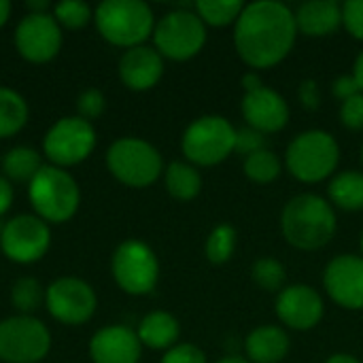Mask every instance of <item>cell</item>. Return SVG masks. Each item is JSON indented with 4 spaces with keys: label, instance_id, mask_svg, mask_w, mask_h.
Listing matches in <instances>:
<instances>
[{
    "label": "cell",
    "instance_id": "cb8c5ba5",
    "mask_svg": "<svg viewBox=\"0 0 363 363\" xmlns=\"http://www.w3.org/2000/svg\"><path fill=\"white\" fill-rule=\"evenodd\" d=\"M30 117V106L26 98L6 87L0 85V140H6L15 134H19Z\"/></svg>",
    "mask_w": 363,
    "mask_h": 363
},
{
    "label": "cell",
    "instance_id": "7a4b0ae2",
    "mask_svg": "<svg viewBox=\"0 0 363 363\" xmlns=\"http://www.w3.org/2000/svg\"><path fill=\"white\" fill-rule=\"evenodd\" d=\"M334 206L315 194H300L291 198L281 215V230L285 240L302 251H317L325 247L336 234Z\"/></svg>",
    "mask_w": 363,
    "mask_h": 363
},
{
    "label": "cell",
    "instance_id": "d590c367",
    "mask_svg": "<svg viewBox=\"0 0 363 363\" xmlns=\"http://www.w3.org/2000/svg\"><path fill=\"white\" fill-rule=\"evenodd\" d=\"M340 121L349 130H363V94H357L340 104Z\"/></svg>",
    "mask_w": 363,
    "mask_h": 363
},
{
    "label": "cell",
    "instance_id": "484cf974",
    "mask_svg": "<svg viewBox=\"0 0 363 363\" xmlns=\"http://www.w3.org/2000/svg\"><path fill=\"white\" fill-rule=\"evenodd\" d=\"M332 204L345 211H363V172L347 170L336 174L328 187Z\"/></svg>",
    "mask_w": 363,
    "mask_h": 363
},
{
    "label": "cell",
    "instance_id": "60d3db41",
    "mask_svg": "<svg viewBox=\"0 0 363 363\" xmlns=\"http://www.w3.org/2000/svg\"><path fill=\"white\" fill-rule=\"evenodd\" d=\"M242 87H245V94H249V91H255V89H259V87H264V83H262V77L257 74V72H247L245 77H242Z\"/></svg>",
    "mask_w": 363,
    "mask_h": 363
},
{
    "label": "cell",
    "instance_id": "9a60e30c",
    "mask_svg": "<svg viewBox=\"0 0 363 363\" xmlns=\"http://www.w3.org/2000/svg\"><path fill=\"white\" fill-rule=\"evenodd\" d=\"M328 296L347 311H363V257L338 255L323 272Z\"/></svg>",
    "mask_w": 363,
    "mask_h": 363
},
{
    "label": "cell",
    "instance_id": "ac0fdd59",
    "mask_svg": "<svg viewBox=\"0 0 363 363\" xmlns=\"http://www.w3.org/2000/svg\"><path fill=\"white\" fill-rule=\"evenodd\" d=\"M121 83L132 91H149L164 77V57L155 47L140 45L125 49L117 66Z\"/></svg>",
    "mask_w": 363,
    "mask_h": 363
},
{
    "label": "cell",
    "instance_id": "bcb514c9",
    "mask_svg": "<svg viewBox=\"0 0 363 363\" xmlns=\"http://www.w3.org/2000/svg\"><path fill=\"white\" fill-rule=\"evenodd\" d=\"M362 251H363V232H362Z\"/></svg>",
    "mask_w": 363,
    "mask_h": 363
},
{
    "label": "cell",
    "instance_id": "d4e9b609",
    "mask_svg": "<svg viewBox=\"0 0 363 363\" xmlns=\"http://www.w3.org/2000/svg\"><path fill=\"white\" fill-rule=\"evenodd\" d=\"M164 183H166V191L174 200H181V202L194 200L202 189L200 172L196 170V166L187 162L168 164V168H164Z\"/></svg>",
    "mask_w": 363,
    "mask_h": 363
},
{
    "label": "cell",
    "instance_id": "836d02e7",
    "mask_svg": "<svg viewBox=\"0 0 363 363\" xmlns=\"http://www.w3.org/2000/svg\"><path fill=\"white\" fill-rule=\"evenodd\" d=\"M268 149V138L266 134L253 130V128H242V130H236V143H234V151L240 153L245 160Z\"/></svg>",
    "mask_w": 363,
    "mask_h": 363
},
{
    "label": "cell",
    "instance_id": "4dcf8cb0",
    "mask_svg": "<svg viewBox=\"0 0 363 363\" xmlns=\"http://www.w3.org/2000/svg\"><path fill=\"white\" fill-rule=\"evenodd\" d=\"M251 277L255 281L257 287H262L264 291H277L281 294L285 289V281H287V272L285 266L279 259L272 257H262L253 264L251 268Z\"/></svg>",
    "mask_w": 363,
    "mask_h": 363
},
{
    "label": "cell",
    "instance_id": "8992f818",
    "mask_svg": "<svg viewBox=\"0 0 363 363\" xmlns=\"http://www.w3.org/2000/svg\"><path fill=\"white\" fill-rule=\"evenodd\" d=\"M340 162V147L325 130H306L298 134L285 153V164L291 177L302 183L325 181Z\"/></svg>",
    "mask_w": 363,
    "mask_h": 363
},
{
    "label": "cell",
    "instance_id": "74e56055",
    "mask_svg": "<svg viewBox=\"0 0 363 363\" xmlns=\"http://www.w3.org/2000/svg\"><path fill=\"white\" fill-rule=\"evenodd\" d=\"M300 100L304 104V108L308 111H317L321 106V89L319 83L315 79H306L300 85Z\"/></svg>",
    "mask_w": 363,
    "mask_h": 363
},
{
    "label": "cell",
    "instance_id": "5b68a950",
    "mask_svg": "<svg viewBox=\"0 0 363 363\" xmlns=\"http://www.w3.org/2000/svg\"><path fill=\"white\" fill-rule=\"evenodd\" d=\"M106 168L121 185L145 189L162 177L164 160L151 143L123 136L106 149Z\"/></svg>",
    "mask_w": 363,
    "mask_h": 363
},
{
    "label": "cell",
    "instance_id": "4316f807",
    "mask_svg": "<svg viewBox=\"0 0 363 363\" xmlns=\"http://www.w3.org/2000/svg\"><path fill=\"white\" fill-rule=\"evenodd\" d=\"M242 9L245 4L238 0H200L194 4V11L204 21V26H215V28L236 23Z\"/></svg>",
    "mask_w": 363,
    "mask_h": 363
},
{
    "label": "cell",
    "instance_id": "7dc6e473",
    "mask_svg": "<svg viewBox=\"0 0 363 363\" xmlns=\"http://www.w3.org/2000/svg\"><path fill=\"white\" fill-rule=\"evenodd\" d=\"M362 162H363V145H362Z\"/></svg>",
    "mask_w": 363,
    "mask_h": 363
},
{
    "label": "cell",
    "instance_id": "ba28073f",
    "mask_svg": "<svg viewBox=\"0 0 363 363\" xmlns=\"http://www.w3.org/2000/svg\"><path fill=\"white\" fill-rule=\"evenodd\" d=\"M98 136L94 123L70 115L60 117L43 136V157L57 168L83 164L96 149Z\"/></svg>",
    "mask_w": 363,
    "mask_h": 363
},
{
    "label": "cell",
    "instance_id": "8d00e7d4",
    "mask_svg": "<svg viewBox=\"0 0 363 363\" xmlns=\"http://www.w3.org/2000/svg\"><path fill=\"white\" fill-rule=\"evenodd\" d=\"M162 363H206V355L194 345H174L166 351Z\"/></svg>",
    "mask_w": 363,
    "mask_h": 363
},
{
    "label": "cell",
    "instance_id": "7bdbcfd3",
    "mask_svg": "<svg viewBox=\"0 0 363 363\" xmlns=\"http://www.w3.org/2000/svg\"><path fill=\"white\" fill-rule=\"evenodd\" d=\"M11 11H13L11 2L9 0H0V28H4L6 21L11 19Z\"/></svg>",
    "mask_w": 363,
    "mask_h": 363
},
{
    "label": "cell",
    "instance_id": "52a82bcc",
    "mask_svg": "<svg viewBox=\"0 0 363 363\" xmlns=\"http://www.w3.org/2000/svg\"><path fill=\"white\" fill-rule=\"evenodd\" d=\"M236 128L221 115H202L187 125L181 149L191 166H217L234 153Z\"/></svg>",
    "mask_w": 363,
    "mask_h": 363
},
{
    "label": "cell",
    "instance_id": "ab89813d",
    "mask_svg": "<svg viewBox=\"0 0 363 363\" xmlns=\"http://www.w3.org/2000/svg\"><path fill=\"white\" fill-rule=\"evenodd\" d=\"M13 200H15V187L6 177L0 174V217H4L11 211Z\"/></svg>",
    "mask_w": 363,
    "mask_h": 363
},
{
    "label": "cell",
    "instance_id": "2e32d148",
    "mask_svg": "<svg viewBox=\"0 0 363 363\" xmlns=\"http://www.w3.org/2000/svg\"><path fill=\"white\" fill-rule=\"evenodd\" d=\"M274 311L287 328L306 332L321 323L325 306L321 296L311 285L296 283L279 294Z\"/></svg>",
    "mask_w": 363,
    "mask_h": 363
},
{
    "label": "cell",
    "instance_id": "9c48e42d",
    "mask_svg": "<svg viewBox=\"0 0 363 363\" xmlns=\"http://www.w3.org/2000/svg\"><path fill=\"white\" fill-rule=\"evenodd\" d=\"M111 274L117 287L128 296H147L160 281V262L155 251L136 238L117 245L111 257Z\"/></svg>",
    "mask_w": 363,
    "mask_h": 363
},
{
    "label": "cell",
    "instance_id": "6da1fadb",
    "mask_svg": "<svg viewBox=\"0 0 363 363\" xmlns=\"http://www.w3.org/2000/svg\"><path fill=\"white\" fill-rule=\"evenodd\" d=\"M296 13L279 0L245 4L234 23V47L251 68H272L294 49Z\"/></svg>",
    "mask_w": 363,
    "mask_h": 363
},
{
    "label": "cell",
    "instance_id": "f1b7e54d",
    "mask_svg": "<svg viewBox=\"0 0 363 363\" xmlns=\"http://www.w3.org/2000/svg\"><path fill=\"white\" fill-rule=\"evenodd\" d=\"M234 251H236V230L228 223L217 225L208 234L206 245H204L206 259L211 264H225L232 259Z\"/></svg>",
    "mask_w": 363,
    "mask_h": 363
},
{
    "label": "cell",
    "instance_id": "277c9868",
    "mask_svg": "<svg viewBox=\"0 0 363 363\" xmlns=\"http://www.w3.org/2000/svg\"><path fill=\"white\" fill-rule=\"evenodd\" d=\"M28 200L36 217L49 225H60L79 213L81 189L68 170L45 164L28 183Z\"/></svg>",
    "mask_w": 363,
    "mask_h": 363
},
{
    "label": "cell",
    "instance_id": "ee69618b",
    "mask_svg": "<svg viewBox=\"0 0 363 363\" xmlns=\"http://www.w3.org/2000/svg\"><path fill=\"white\" fill-rule=\"evenodd\" d=\"M325 363H362L357 357H353V355H349V353H336V355H332L330 359Z\"/></svg>",
    "mask_w": 363,
    "mask_h": 363
},
{
    "label": "cell",
    "instance_id": "603a6c76",
    "mask_svg": "<svg viewBox=\"0 0 363 363\" xmlns=\"http://www.w3.org/2000/svg\"><path fill=\"white\" fill-rule=\"evenodd\" d=\"M43 166H45L43 155L36 149L19 145L4 153L2 177H6L11 183H30Z\"/></svg>",
    "mask_w": 363,
    "mask_h": 363
},
{
    "label": "cell",
    "instance_id": "ffe728a7",
    "mask_svg": "<svg viewBox=\"0 0 363 363\" xmlns=\"http://www.w3.org/2000/svg\"><path fill=\"white\" fill-rule=\"evenodd\" d=\"M298 32L306 36H328L342 26V4L336 0H311L296 11Z\"/></svg>",
    "mask_w": 363,
    "mask_h": 363
},
{
    "label": "cell",
    "instance_id": "e0dca14e",
    "mask_svg": "<svg viewBox=\"0 0 363 363\" xmlns=\"http://www.w3.org/2000/svg\"><path fill=\"white\" fill-rule=\"evenodd\" d=\"M242 115H245L249 128H253L262 134H272V132H281L287 125L289 104L279 91L264 85L255 91L245 94Z\"/></svg>",
    "mask_w": 363,
    "mask_h": 363
},
{
    "label": "cell",
    "instance_id": "1f68e13d",
    "mask_svg": "<svg viewBox=\"0 0 363 363\" xmlns=\"http://www.w3.org/2000/svg\"><path fill=\"white\" fill-rule=\"evenodd\" d=\"M245 174L253 183L268 185V183L279 179V174H281V160L270 149H264V151H259V153H255V155L245 160Z\"/></svg>",
    "mask_w": 363,
    "mask_h": 363
},
{
    "label": "cell",
    "instance_id": "f546056e",
    "mask_svg": "<svg viewBox=\"0 0 363 363\" xmlns=\"http://www.w3.org/2000/svg\"><path fill=\"white\" fill-rule=\"evenodd\" d=\"M51 15L55 17L57 26L62 30H81L85 26H89V21H94V11L87 2L81 0H64L57 2L51 9Z\"/></svg>",
    "mask_w": 363,
    "mask_h": 363
},
{
    "label": "cell",
    "instance_id": "7402d4cb",
    "mask_svg": "<svg viewBox=\"0 0 363 363\" xmlns=\"http://www.w3.org/2000/svg\"><path fill=\"white\" fill-rule=\"evenodd\" d=\"M181 334V325L174 315L166 311H153L145 315L136 328V336L143 347L155 351H168L177 345Z\"/></svg>",
    "mask_w": 363,
    "mask_h": 363
},
{
    "label": "cell",
    "instance_id": "3957f363",
    "mask_svg": "<svg viewBox=\"0 0 363 363\" xmlns=\"http://www.w3.org/2000/svg\"><path fill=\"white\" fill-rule=\"evenodd\" d=\"M94 23L108 45L132 49L153 36L155 15L143 0H104L94 9Z\"/></svg>",
    "mask_w": 363,
    "mask_h": 363
},
{
    "label": "cell",
    "instance_id": "d6a6232c",
    "mask_svg": "<svg viewBox=\"0 0 363 363\" xmlns=\"http://www.w3.org/2000/svg\"><path fill=\"white\" fill-rule=\"evenodd\" d=\"M104 111H106V98L100 89L87 87L77 96V117L94 123V119L102 117Z\"/></svg>",
    "mask_w": 363,
    "mask_h": 363
},
{
    "label": "cell",
    "instance_id": "7c38bea8",
    "mask_svg": "<svg viewBox=\"0 0 363 363\" xmlns=\"http://www.w3.org/2000/svg\"><path fill=\"white\" fill-rule=\"evenodd\" d=\"M51 249V228L34 213L15 215L0 230L2 255L19 266L40 262Z\"/></svg>",
    "mask_w": 363,
    "mask_h": 363
},
{
    "label": "cell",
    "instance_id": "83f0119b",
    "mask_svg": "<svg viewBox=\"0 0 363 363\" xmlns=\"http://www.w3.org/2000/svg\"><path fill=\"white\" fill-rule=\"evenodd\" d=\"M45 289L36 279L21 277L11 287V304L17 315H34L40 306H45Z\"/></svg>",
    "mask_w": 363,
    "mask_h": 363
},
{
    "label": "cell",
    "instance_id": "e575fe53",
    "mask_svg": "<svg viewBox=\"0 0 363 363\" xmlns=\"http://www.w3.org/2000/svg\"><path fill=\"white\" fill-rule=\"evenodd\" d=\"M342 26L357 40H363V0H349L342 4Z\"/></svg>",
    "mask_w": 363,
    "mask_h": 363
},
{
    "label": "cell",
    "instance_id": "f6af8a7d",
    "mask_svg": "<svg viewBox=\"0 0 363 363\" xmlns=\"http://www.w3.org/2000/svg\"><path fill=\"white\" fill-rule=\"evenodd\" d=\"M217 363H251L249 359H242V357H223L221 362Z\"/></svg>",
    "mask_w": 363,
    "mask_h": 363
},
{
    "label": "cell",
    "instance_id": "f35d334b",
    "mask_svg": "<svg viewBox=\"0 0 363 363\" xmlns=\"http://www.w3.org/2000/svg\"><path fill=\"white\" fill-rule=\"evenodd\" d=\"M332 89H334V96L340 98L342 102L349 100V98H353V96H357V94H362V89H359V85H357V81H355L353 74H342V77H338V79L334 81Z\"/></svg>",
    "mask_w": 363,
    "mask_h": 363
},
{
    "label": "cell",
    "instance_id": "5bb4252c",
    "mask_svg": "<svg viewBox=\"0 0 363 363\" xmlns=\"http://www.w3.org/2000/svg\"><path fill=\"white\" fill-rule=\"evenodd\" d=\"M13 43L26 62L47 64L62 51L64 30L51 13H26L15 28Z\"/></svg>",
    "mask_w": 363,
    "mask_h": 363
},
{
    "label": "cell",
    "instance_id": "4fadbf2b",
    "mask_svg": "<svg viewBox=\"0 0 363 363\" xmlns=\"http://www.w3.org/2000/svg\"><path fill=\"white\" fill-rule=\"evenodd\" d=\"M45 308L62 325H83L98 308L94 287L77 277H60L45 289Z\"/></svg>",
    "mask_w": 363,
    "mask_h": 363
},
{
    "label": "cell",
    "instance_id": "30bf717a",
    "mask_svg": "<svg viewBox=\"0 0 363 363\" xmlns=\"http://www.w3.org/2000/svg\"><path fill=\"white\" fill-rule=\"evenodd\" d=\"M206 43V26L198 17L196 11L177 9L166 13L160 21H155L153 30V47L162 57L185 62L202 51Z\"/></svg>",
    "mask_w": 363,
    "mask_h": 363
},
{
    "label": "cell",
    "instance_id": "44dd1931",
    "mask_svg": "<svg viewBox=\"0 0 363 363\" xmlns=\"http://www.w3.org/2000/svg\"><path fill=\"white\" fill-rule=\"evenodd\" d=\"M245 351L249 362L279 363L289 353V336L277 325H262L247 336Z\"/></svg>",
    "mask_w": 363,
    "mask_h": 363
},
{
    "label": "cell",
    "instance_id": "d6986e66",
    "mask_svg": "<svg viewBox=\"0 0 363 363\" xmlns=\"http://www.w3.org/2000/svg\"><path fill=\"white\" fill-rule=\"evenodd\" d=\"M143 345L134 330L125 325L100 328L89 340V357L94 363H138Z\"/></svg>",
    "mask_w": 363,
    "mask_h": 363
},
{
    "label": "cell",
    "instance_id": "8fae6325",
    "mask_svg": "<svg viewBox=\"0 0 363 363\" xmlns=\"http://www.w3.org/2000/svg\"><path fill=\"white\" fill-rule=\"evenodd\" d=\"M51 351V332L34 315H13L0 321V362L40 363Z\"/></svg>",
    "mask_w": 363,
    "mask_h": 363
},
{
    "label": "cell",
    "instance_id": "b9f144b4",
    "mask_svg": "<svg viewBox=\"0 0 363 363\" xmlns=\"http://www.w3.org/2000/svg\"><path fill=\"white\" fill-rule=\"evenodd\" d=\"M353 77H355V81H357V85H359V89H362V94H363V51L357 55V60H355Z\"/></svg>",
    "mask_w": 363,
    "mask_h": 363
}]
</instances>
